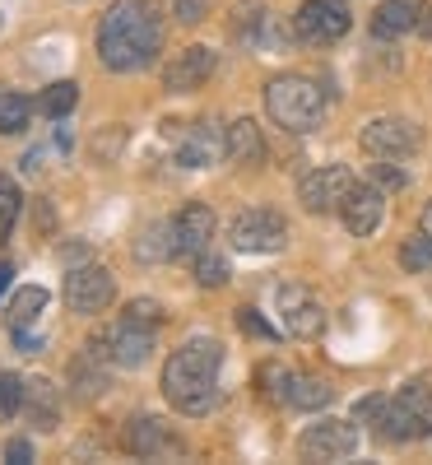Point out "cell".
Returning a JSON list of instances; mask_svg holds the SVG:
<instances>
[{
	"mask_svg": "<svg viewBox=\"0 0 432 465\" xmlns=\"http://www.w3.org/2000/svg\"><path fill=\"white\" fill-rule=\"evenodd\" d=\"M163 47V19L153 0H116L98 24V61L107 70H144Z\"/></svg>",
	"mask_w": 432,
	"mask_h": 465,
	"instance_id": "obj_1",
	"label": "cell"
},
{
	"mask_svg": "<svg viewBox=\"0 0 432 465\" xmlns=\"http://www.w3.org/2000/svg\"><path fill=\"white\" fill-rule=\"evenodd\" d=\"M219 368H223V344L214 335H191L182 349H172L163 363V396L177 414L201 419L214 410L219 396Z\"/></svg>",
	"mask_w": 432,
	"mask_h": 465,
	"instance_id": "obj_2",
	"label": "cell"
},
{
	"mask_svg": "<svg viewBox=\"0 0 432 465\" xmlns=\"http://www.w3.org/2000/svg\"><path fill=\"white\" fill-rule=\"evenodd\" d=\"M265 112L289 135H311L326 122V94L307 74H280V80L265 84Z\"/></svg>",
	"mask_w": 432,
	"mask_h": 465,
	"instance_id": "obj_3",
	"label": "cell"
},
{
	"mask_svg": "<svg viewBox=\"0 0 432 465\" xmlns=\"http://www.w3.org/2000/svg\"><path fill=\"white\" fill-rule=\"evenodd\" d=\"M228 242L238 247V252H247V256L284 252V242H289V223H284V214H280V210L256 205V210L232 214V223H228Z\"/></svg>",
	"mask_w": 432,
	"mask_h": 465,
	"instance_id": "obj_4",
	"label": "cell"
},
{
	"mask_svg": "<svg viewBox=\"0 0 432 465\" xmlns=\"http://www.w3.org/2000/svg\"><path fill=\"white\" fill-rule=\"evenodd\" d=\"M89 354H98L103 363H116V368H140L153 354V326L122 317L116 326L89 335Z\"/></svg>",
	"mask_w": 432,
	"mask_h": 465,
	"instance_id": "obj_5",
	"label": "cell"
},
{
	"mask_svg": "<svg viewBox=\"0 0 432 465\" xmlns=\"http://www.w3.org/2000/svg\"><path fill=\"white\" fill-rule=\"evenodd\" d=\"M349 24L353 19L344 10V0H307L293 15V37L298 43H311V47H330L349 33Z\"/></svg>",
	"mask_w": 432,
	"mask_h": 465,
	"instance_id": "obj_6",
	"label": "cell"
},
{
	"mask_svg": "<svg viewBox=\"0 0 432 465\" xmlns=\"http://www.w3.org/2000/svg\"><path fill=\"white\" fill-rule=\"evenodd\" d=\"M358 144L372 159H409V153H418L423 135H418L414 122H405V116H372L358 131Z\"/></svg>",
	"mask_w": 432,
	"mask_h": 465,
	"instance_id": "obj_7",
	"label": "cell"
},
{
	"mask_svg": "<svg viewBox=\"0 0 432 465\" xmlns=\"http://www.w3.org/2000/svg\"><path fill=\"white\" fill-rule=\"evenodd\" d=\"M116 298V280L107 275L103 265H70V275H65V302H70V312H84V317H98L107 312Z\"/></svg>",
	"mask_w": 432,
	"mask_h": 465,
	"instance_id": "obj_8",
	"label": "cell"
},
{
	"mask_svg": "<svg viewBox=\"0 0 432 465\" xmlns=\"http://www.w3.org/2000/svg\"><path fill=\"white\" fill-rule=\"evenodd\" d=\"M349 186H353V173L344 163H321V168H307L298 177V201L311 214H326V210H339V201L349 196Z\"/></svg>",
	"mask_w": 432,
	"mask_h": 465,
	"instance_id": "obj_9",
	"label": "cell"
},
{
	"mask_svg": "<svg viewBox=\"0 0 432 465\" xmlns=\"http://www.w3.org/2000/svg\"><path fill=\"white\" fill-rule=\"evenodd\" d=\"M298 451L307 460H344L358 451V429L349 419H321V423H307L302 438H298Z\"/></svg>",
	"mask_w": 432,
	"mask_h": 465,
	"instance_id": "obj_10",
	"label": "cell"
},
{
	"mask_svg": "<svg viewBox=\"0 0 432 465\" xmlns=\"http://www.w3.org/2000/svg\"><path fill=\"white\" fill-rule=\"evenodd\" d=\"M172 140H177V163L182 168H214L228 153V135L214 122H191V126L172 122Z\"/></svg>",
	"mask_w": 432,
	"mask_h": 465,
	"instance_id": "obj_11",
	"label": "cell"
},
{
	"mask_svg": "<svg viewBox=\"0 0 432 465\" xmlns=\"http://www.w3.org/2000/svg\"><path fill=\"white\" fill-rule=\"evenodd\" d=\"M339 219H344V228L353 232V238H372V232L381 228V219H386V191L377 182H353L349 196L339 201Z\"/></svg>",
	"mask_w": 432,
	"mask_h": 465,
	"instance_id": "obj_12",
	"label": "cell"
},
{
	"mask_svg": "<svg viewBox=\"0 0 432 465\" xmlns=\"http://www.w3.org/2000/svg\"><path fill=\"white\" fill-rule=\"evenodd\" d=\"M274 302H280L284 326H289L298 340H317V335L326 331V307L317 302V293H311V289H302V284H280Z\"/></svg>",
	"mask_w": 432,
	"mask_h": 465,
	"instance_id": "obj_13",
	"label": "cell"
},
{
	"mask_svg": "<svg viewBox=\"0 0 432 465\" xmlns=\"http://www.w3.org/2000/svg\"><path fill=\"white\" fill-rule=\"evenodd\" d=\"M423 33L432 37V5L427 0H386L372 10V37H405Z\"/></svg>",
	"mask_w": 432,
	"mask_h": 465,
	"instance_id": "obj_14",
	"label": "cell"
},
{
	"mask_svg": "<svg viewBox=\"0 0 432 465\" xmlns=\"http://www.w3.org/2000/svg\"><path fill=\"white\" fill-rule=\"evenodd\" d=\"M214 52L210 47H186L168 61L163 70V89L168 94H195V89H205L210 84V74H214Z\"/></svg>",
	"mask_w": 432,
	"mask_h": 465,
	"instance_id": "obj_15",
	"label": "cell"
},
{
	"mask_svg": "<svg viewBox=\"0 0 432 465\" xmlns=\"http://www.w3.org/2000/svg\"><path fill=\"white\" fill-rule=\"evenodd\" d=\"M214 210L210 205H186V210H177V219H172V242H177V256H201L205 247H210V238H214Z\"/></svg>",
	"mask_w": 432,
	"mask_h": 465,
	"instance_id": "obj_16",
	"label": "cell"
},
{
	"mask_svg": "<svg viewBox=\"0 0 432 465\" xmlns=\"http://www.w3.org/2000/svg\"><path fill=\"white\" fill-rule=\"evenodd\" d=\"M377 429V438H386V442H414V438H427L432 433V419H423L418 410H409L405 401H386V410H381V419L372 423Z\"/></svg>",
	"mask_w": 432,
	"mask_h": 465,
	"instance_id": "obj_17",
	"label": "cell"
},
{
	"mask_svg": "<svg viewBox=\"0 0 432 465\" xmlns=\"http://www.w3.org/2000/svg\"><path fill=\"white\" fill-rule=\"evenodd\" d=\"M126 447H131L135 456H149V460H159V456H182V438L168 433L163 419H131Z\"/></svg>",
	"mask_w": 432,
	"mask_h": 465,
	"instance_id": "obj_18",
	"label": "cell"
},
{
	"mask_svg": "<svg viewBox=\"0 0 432 465\" xmlns=\"http://www.w3.org/2000/svg\"><path fill=\"white\" fill-rule=\"evenodd\" d=\"M24 414L37 423L43 433H52L56 423H61V396H56V386L47 377H33L24 386Z\"/></svg>",
	"mask_w": 432,
	"mask_h": 465,
	"instance_id": "obj_19",
	"label": "cell"
},
{
	"mask_svg": "<svg viewBox=\"0 0 432 465\" xmlns=\"http://www.w3.org/2000/svg\"><path fill=\"white\" fill-rule=\"evenodd\" d=\"M228 159L232 163H260L265 159V140H260V126L251 116H238L228 126Z\"/></svg>",
	"mask_w": 432,
	"mask_h": 465,
	"instance_id": "obj_20",
	"label": "cell"
},
{
	"mask_svg": "<svg viewBox=\"0 0 432 465\" xmlns=\"http://www.w3.org/2000/svg\"><path fill=\"white\" fill-rule=\"evenodd\" d=\"M172 256H177V242H172V223H168V219H153L149 228H140V238H135V261L159 265V261H172Z\"/></svg>",
	"mask_w": 432,
	"mask_h": 465,
	"instance_id": "obj_21",
	"label": "cell"
},
{
	"mask_svg": "<svg viewBox=\"0 0 432 465\" xmlns=\"http://www.w3.org/2000/svg\"><path fill=\"white\" fill-rule=\"evenodd\" d=\"M70 386H74V396L80 401H98L103 396V386H107V368L98 354H80V359H70Z\"/></svg>",
	"mask_w": 432,
	"mask_h": 465,
	"instance_id": "obj_22",
	"label": "cell"
},
{
	"mask_svg": "<svg viewBox=\"0 0 432 465\" xmlns=\"http://www.w3.org/2000/svg\"><path fill=\"white\" fill-rule=\"evenodd\" d=\"M74 103H80V84L74 80H56V84H47L43 94H37V112H43L47 122H65V116L74 112Z\"/></svg>",
	"mask_w": 432,
	"mask_h": 465,
	"instance_id": "obj_23",
	"label": "cell"
},
{
	"mask_svg": "<svg viewBox=\"0 0 432 465\" xmlns=\"http://www.w3.org/2000/svg\"><path fill=\"white\" fill-rule=\"evenodd\" d=\"M43 307H47V289H43V284H28V289H19V293L10 298V307H5V322H10V331L33 326L37 317H43Z\"/></svg>",
	"mask_w": 432,
	"mask_h": 465,
	"instance_id": "obj_24",
	"label": "cell"
},
{
	"mask_svg": "<svg viewBox=\"0 0 432 465\" xmlns=\"http://www.w3.org/2000/svg\"><path fill=\"white\" fill-rule=\"evenodd\" d=\"M330 396L335 391H330L321 377H293V386H289V405L293 410H326Z\"/></svg>",
	"mask_w": 432,
	"mask_h": 465,
	"instance_id": "obj_25",
	"label": "cell"
},
{
	"mask_svg": "<svg viewBox=\"0 0 432 465\" xmlns=\"http://www.w3.org/2000/svg\"><path fill=\"white\" fill-rule=\"evenodd\" d=\"M33 116V98L15 94V89H0V135H19Z\"/></svg>",
	"mask_w": 432,
	"mask_h": 465,
	"instance_id": "obj_26",
	"label": "cell"
},
{
	"mask_svg": "<svg viewBox=\"0 0 432 465\" xmlns=\"http://www.w3.org/2000/svg\"><path fill=\"white\" fill-rule=\"evenodd\" d=\"M396 401H405L409 410H418L423 419H432V372H414V377H405V381H400V391H396Z\"/></svg>",
	"mask_w": 432,
	"mask_h": 465,
	"instance_id": "obj_27",
	"label": "cell"
},
{
	"mask_svg": "<svg viewBox=\"0 0 432 465\" xmlns=\"http://www.w3.org/2000/svg\"><path fill=\"white\" fill-rule=\"evenodd\" d=\"M400 265L409 270V275H427L432 270V238L427 232H414V238L400 242Z\"/></svg>",
	"mask_w": 432,
	"mask_h": 465,
	"instance_id": "obj_28",
	"label": "cell"
},
{
	"mask_svg": "<svg viewBox=\"0 0 432 465\" xmlns=\"http://www.w3.org/2000/svg\"><path fill=\"white\" fill-rule=\"evenodd\" d=\"M19 205H24V196H19V186H15V177H0V247H5V238H10V232H15Z\"/></svg>",
	"mask_w": 432,
	"mask_h": 465,
	"instance_id": "obj_29",
	"label": "cell"
},
{
	"mask_svg": "<svg viewBox=\"0 0 432 465\" xmlns=\"http://www.w3.org/2000/svg\"><path fill=\"white\" fill-rule=\"evenodd\" d=\"M24 377L19 372H0V423H10L24 410Z\"/></svg>",
	"mask_w": 432,
	"mask_h": 465,
	"instance_id": "obj_30",
	"label": "cell"
},
{
	"mask_svg": "<svg viewBox=\"0 0 432 465\" xmlns=\"http://www.w3.org/2000/svg\"><path fill=\"white\" fill-rule=\"evenodd\" d=\"M256 381H260V391H265L270 401L289 405V386H293V372H289V368H280V363H265V368L256 372Z\"/></svg>",
	"mask_w": 432,
	"mask_h": 465,
	"instance_id": "obj_31",
	"label": "cell"
},
{
	"mask_svg": "<svg viewBox=\"0 0 432 465\" xmlns=\"http://www.w3.org/2000/svg\"><path fill=\"white\" fill-rule=\"evenodd\" d=\"M195 280H201L205 289H219V284H228V261L223 256H214L210 247L195 256Z\"/></svg>",
	"mask_w": 432,
	"mask_h": 465,
	"instance_id": "obj_32",
	"label": "cell"
},
{
	"mask_svg": "<svg viewBox=\"0 0 432 465\" xmlns=\"http://www.w3.org/2000/svg\"><path fill=\"white\" fill-rule=\"evenodd\" d=\"M126 317L131 322H144V326H159L163 322V307L153 302V298H135V302H126Z\"/></svg>",
	"mask_w": 432,
	"mask_h": 465,
	"instance_id": "obj_33",
	"label": "cell"
},
{
	"mask_svg": "<svg viewBox=\"0 0 432 465\" xmlns=\"http://www.w3.org/2000/svg\"><path fill=\"white\" fill-rule=\"evenodd\" d=\"M238 322H242V331H247V335H260V340H280V331H274L265 317H256V307H242V312H238Z\"/></svg>",
	"mask_w": 432,
	"mask_h": 465,
	"instance_id": "obj_34",
	"label": "cell"
},
{
	"mask_svg": "<svg viewBox=\"0 0 432 465\" xmlns=\"http://www.w3.org/2000/svg\"><path fill=\"white\" fill-rule=\"evenodd\" d=\"M172 15L177 24H201L210 15V0H172Z\"/></svg>",
	"mask_w": 432,
	"mask_h": 465,
	"instance_id": "obj_35",
	"label": "cell"
},
{
	"mask_svg": "<svg viewBox=\"0 0 432 465\" xmlns=\"http://www.w3.org/2000/svg\"><path fill=\"white\" fill-rule=\"evenodd\" d=\"M251 24H265V5H260V0H242V5H238V24H232V28H238V37H247Z\"/></svg>",
	"mask_w": 432,
	"mask_h": 465,
	"instance_id": "obj_36",
	"label": "cell"
},
{
	"mask_svg": "<svg viewBox=\"0 0 432 465\" xmlns=\"http://www.w3.org/2000/svg\"><path fill=\"white\" fill-rule=\"evenodd\" d=\"M372 182H377L381 191H400L409 177H405L400 168H390V163H372Z\"/></svg>",
	"mask_w": 432,
	"mask_h": 465,
	"instance_id": "obj_37",
	"label": "cell"
},
{
	"mask_svg": "<svg viewBox=\"0 0 432 465\" xmlns=\"http://www.w3.org/2000/svg\"><path fill=\"white\" fill-rule=\"evenodd\" d=\"M15 349H19V354H37V349H43V335H33L28 326H19L15 331Z\"/></svg>",
	"mask_w": 432,
	"mask_h": 465,
	"instance_id": "obj_38",
	"label": "cell"
},
{
	"mask_svg": "<svg viewBox=\"0 0 432 465\" xmlns=\"http://www.w3.org/2000/svg\"><path fill=\"white\" fill-rule=\"evenodd\" d=\"M5 456H10V460H15V465H24V460H33V447H28V442H24V438H15V442H10V447H5Z\"/></svg>",
	"mask_w": 432,
	"mask_h": 465,
	"instance_id": "obj_39",
	"label": "cell"
},
{
	"mask_svg": "<svg viewBox=\"0 0 432 465\" xmlns=\"http://www.w3.org/2000/svg\"><path fill=\"white\" fill-rule=\"evenodd\" d=\"M122 140H126V135H122V131H112V135H107V131H103V135H98V159H103V153H107V149H112V153H116V149H122Z\"/></svg>",
	"mask_w": 432,
	"mask_h": 465,
	"instance_id": "obj_40",
	"label": "cell"
},
{
	"mask_svg": "<svg viewBox=\"0 0 432 465\" xmlns=\"http://www.w3.org/2000/svg\"><path fill=\"white\" fill-rule=\"evenodd\" d=\"M418 232H427V238H432V201H427L423 214H418Z\"/></svg>",
	"mask_w": 432,
	"mask_h": 465,
	"instance_id": "obj_41",
	"label": "cell"
},
{
	"mask_svg": "<svg viewBox=\"0 0 432 465\" xmlns=\"http://www.w3.org/2000/svg\"><path fill=\"white\" fill-rule=\"evenodd\" d=\"M10 275H15V265H5V261H0V293L10 289Z\"/></svg>",
	"mask_w": 432,
	"mask_h": 465,
	"instance_id": "obj_42",
	"label": "cell"
},
{
	"mask_svg": "<svg viewBox=\"0 0 432 465\" xmlns=\"http://www.w3.org/2000/svg\"><path fill=\"white\" fill-rule=\"evenodd\" d=\"M0 24H5V19H0Z\"/></svg>",
	"mask_w": 432,
	"mask_h": 465,
	"instance_id": "obj_43",
	"label": "cell"
}]
</instances>
